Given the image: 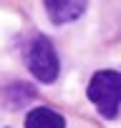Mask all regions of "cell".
Listing matches in <instances>:
<instances>
[{"label":"cell","instance_id":"6da1fadb","mask_svg":"<svg viewBox=\"0 0 121 128\" xmlns=\"http://www.w3.org/2000/svg\"><path fill=\"white\" fill-rule=\"evenodd\" d=\"M23 60L28 70L33 73L35 80L40 83H53L60 73V63H58V53L55 45L50 43V38L35 33L23 43Z\"/></svg>","mask_w":121,"mask_h":128},{"label":"cell","instance_id":"7a4b0ae2","mask_svg":"<svg viewBox=\"0 0 121 128\" xmlns=\"http://www.w3.org/2000/svg\"><path fill=\"white\" fill-rule=\"evenodd\" d=\"M86 96L103 118H116L121 108V73L118 70L93 73V78L88 80Z\"/></svg>","mask_w":121,"mask_h":128},{"label":"cell","instance_id":"3957f363","mask_svg":"<svg viewBox=\"0 0 121 128\" xmlns=\"http://www.w3.org/2000/svg\"><path fill=\"white\" fill-rule=\"evenodd\" d=\"M43 8H45V15L55 25L73 23L76 18H81L86 13V3H78V0H68V3H60V0H45Z\"/></svg>","mask_w":121,"mask_h":128},{"label":"cell","instance_id":"277c9868","mask_svg":"<svg viewBox=\"0 0 121 128\" xmlns=\"http://www.w3.org/2000/svg\"><path fill=\"white\" fill-rule=\"evenodd\" d=\"M25 128H66V118L50 108H33L25 113Z\"/></svg>","mask_w":121,"mask_h":128}]
</instances>
